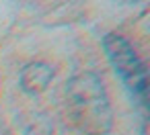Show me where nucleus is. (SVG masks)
I'll use <instances>...</instances> for the list:
<instances>
[{
  "label": "nucleus",
  "mask_w": 150,
  "mask_h": 135,
  "mask_svg": "<svg viewBox=\"0 0 150 135\" xmlns=\"http://www.w3.org/2000/svg\"><path fill=\"white\" fill-rule=\"evenodd\" d=\"M54 66L47 62H29L19 72V88L29 96H39L45 92L54 80Z\"/></svg>",
  "instance_id": "obj_3"
},
{
  "label": "nucleus",
  "mask_w": 150,
  "mask_h": 135,
  "mask_svg": "<svg viewBox=\"0 0 150 135\" xmlns=\"http://www.w3.org/2000/svg\"><path fill=\"white\" fill-rule=\"evenodd\" d=\"M103 51L121 84L129 90L134 98H140L144 102L148 92V72L134 45L123 35L107 33L103 37Z\"/></svg>",
  "instance_id": "obj_2"
},
{
  "label": "nucleus",
  "mask_w": 150,
  "mask_h": 135,
  "mask_svg": "<svg viewBox=\"0 0 150 135\" xmlns=\"http://www.w3.org/2000/svg\"><path fill=\"white\" fill-rule=\"evenodd\" d=\"M66 111L84 135H107L113 127L109 94L95 72H78L66 82Z\"/></svg>",
  "instance_id": "obj_1"
},
{
  "label": "nucleus",
  "mask_w": 150,
  "mask_h": 135,
  "mask_svg": "<svg viewBox=\"0 0 150 135\" xmlns=\"http://www.w3.org/2000/svg\"><path fill=\"white\" fill-rule=\"evenodd\" d=\"M23 135H54V129L43 117H37L25 127Z\"/></svg>",
  "instance_id": "obj_4"
}]
</instances>
